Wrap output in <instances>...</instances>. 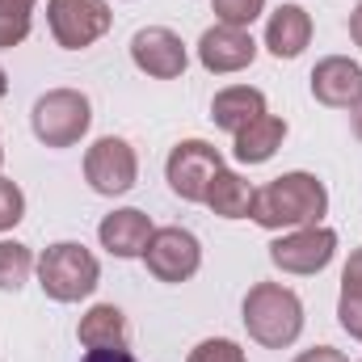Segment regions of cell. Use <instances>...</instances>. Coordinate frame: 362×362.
<instances>
[{"label":"cell","instance_id":"cell-1","mask_svg":"<svg viewBox=\"0 0 362 362\" xmlns=\"http://www.w3.org/2000/svg\"><path fill=\"white\" fill-rule=\"evenodd\" d=\"M325 211H329V189L312 173H282L270 185L253 189L249 215L270 232H278V228L295 232V228H316L325 219Z\"/></svg>","mask_w":362,"mask_h":362},{"label":"cell","instance_id":"cell-2","mask_svg":"<svg viewBox=\"0 0 362 362\" xmlns=\"http://www.w3.org/2000/svg\"><path fill=\"white\" fill-rule=\"evenodd\" d=\"M245 329L257 346L282 350L303 333V303L295 291L278 286V282H257L245 295Z\"/></svg>","mask_w":362,"mask_h":362},{"label":"cell","instance_id":"cell-3","mask_svg":"<svg viewBox=\"0 0 362 362\" xmlns=\"http://www.w3.org/2000/svg\"><path fill=\"white\" fill-rule=\"evenodd\" d=\"M38 282H42V291L55 303H76V299H85V295L97 291L101 266H97V257H93L85 245L59 240V245H51L38 257Z\"/></svg>","mask_w":362,"mask_h":362},{"label":"cell","instance_id":"cell-4","mask_svg":"<svg viewBox=\"0 0 362 362\" xmlns=\"http://www.w3.org/2000/svg\"><path fill=\"white\" fill-rule=\"evenodd\" d=\"M30 122H34V135H38L47 148H72V144H81L85 131H89L93 105H89V97L76 93V89H51L34 101Z\"/></svg>","mask_w":362,"mask_h":362},{"label":"cell","instance_id":"cell-5","mask_svg":"<svg viewBox=\"0 0 362 362\" xmlns=\"http://www.w3.org/2000/svg\"><path fill=\"white\" fill-rule=\"evenodd\" d=\"M47 21L64 51H81L93 47L101 34H110L114 13L105 0H47Z\"/></svg>","mask_w":362,"mask_h":362},{"label":"cell","instance_id":"cell-6","mask_svg":"<svg viewBox=\"0 0 362 362\" xmlns=\"http://www.w3.org/2000/svg\"><path fill=\"white\" fill-rule=\"evenodd\" d=\"M223 169V156L206 144V139H185L169 152V165H165V177H169V189L185 198V202H206V189L215 173Z\"/></svg>","mask_w":362,"mask_h":362},{"label":"cell","instance_id":"cell-7","mask_svg":"<svg viewBox=\"0 0 362 362\" xmlns=\"http://www.w3.org/2000/svg\"><path fill=\"white\" fill-rule=\"evenodd\" d=\"M135 177H139V156H135V148L127 139L101 135L89 152H85V181H89L97 194L118 198V194H127L135 185Z\"/></svg>","mask_w":362,"mask_h":362},{"label":"cell","instance_id":"cell-8","mask_svg":"<svg viewBox=\"0 0 362 362\" xmlns=\"http://www.w3.org/2000/svg\"><path fill=\"white\" fill-rule=\"evenodd\" d=\"M144 262L156 282H185L202 266V245L185 228H156L144 249Z\"/></svg>","mask_w":362,"mask_h":362},{"label":"cell","instance_id":"cell-9","mask_svg":"<svg viewBox=\"0 0 362 362\" xmlns=\"http://www.w3.org/2000/svg\"><path fill=\"white\" fill-rule=\"evenodd\" d=\"M337 253V232L333 228H295L291 236H278L270 245V262L282 274H320Z\"/></svg>","mask_w":362,"mask_h":362},{"label":"cell","instance_id":"cell-10","mask_svg":"<svg viewBox=\"0 0 362 362\" xmlns=\"http://www.w3.org/2000/svg\"><path fill=\"white\" fill-rule=\"evenodd\" d=\"M257 59V42L249 30L240 25H211L202 38H198V64L215 76H228V72H245L249 64Z\"/></svg>","mask_w":362,"mask_h":362},{"label":"cell","instance_id":"cell-11","mask_svg":"<svg viewBox=\"0 0 362 362\" xmlns=\"http://www.w3.org/2000/svg\"><path fill=\"white\" fill-rule=\"evenodd\" d=\"M131 59H135L139 72H148V76H156V81H177L181 72H185V64H189L185 42H181L173 30H165V25L139 30V34L131 38Z\"/></svg>","mask_w":362,"mask_h":362},{"label":"cell","instance_id":"cell-12","mask_svg":"<svg viewBox=\"0 0 362 362\" xmlns=\"http://www.w3.org/2000/svg\"><path fill=\"white\" fill-rule=\"evenodd\" d=\"M312 97L333 110H350L362 97V68L346 55H329L312 68Z\"/></svg>","mask_w":362,"mask_h":362},{"label":"cell","instance_id":"cell-13","mask_svg":"<svg viewBox=\"0 0 362 362\" xmlns=\"http://www.w3.org/2000/svg\"><path fill=\"white\" fill-rule=\"evenodd\" d=\"M152 219L144 215V211H135V206H122V211H114V215H105L101 219V228H97V240H101V249H110L114 257H144V249H148V240H152Z\"/></svg>","mask_w":362,"mask_h":362},{"label":"cell","instance_id":"cell-14","mask_svg":"<svg viewBox=\"0 0 362 362\" xmlns=\"http://www.w3.org/2000/svg\"><path fill=\"white\" fill-rule=\"evenodd\" d=\"M308 42H312V17H308V8H299V4L274 8L270 21H266V47H270V55L299 59Z\"/></svg>","mask_w":362,"mask_h":362},{"label":"cell","instance_id":"cell-15","mask_svg":"<svg viewBox=\"0 0 362 362\" xmlns=\"http://www.w3.org/2000/svg\"><path fill=\"white\" fill-rule=\"evenodd\" d=\"M266 114V93L253 89V85H232V89H219L211 101V118L219 131H245L253 118Z\"/></svg>","mask_w":362,"mask_h":362},{"label":"cell","instance_id":"cell-16","mask_svg":"<svg viewBox=\"0 0 362 362\" xmlns=\"http://www.w3.org/2000/svg\"><path fill=\"white\" fill-rule=\"evenodd\" d=\"M282 139H286V122L274 118V114H262L245 131H236V160L240 165H266L282 148Z\"/></svg>","mask_w":362,"mask_h":362},{"label":"cell","instance_id":"cell-17","mask_svg":"<svg viewBox=\"0 0 362 362\" xmlns=\"http://www.w3.org/2000/svg\"><path fill=\"white\" fill-rule=\"evenodd\" d=\"M76 337L89 350H127V316L114 303H97L81 316Z\"/></svg>","mask_w":362,"mask_h":362},{"label":"cell","instance_id":"cell-18","mask_svg":"<svg viewBox=\"0 0 362 362\" xmlns=\"http://www.w3.org/2000/svg\"><path fill=\"white\" fill-rule=\"evenodd\" d=\"M206 206L219 215V219H245L253 211V185L232 173V169H219L211 189H206Z\"/></svg>","mask_w":362,"mask_h":362},{"label":"cell","instance_id":"cell-19","mask_svg":"<svg viewBox=\"0 0 362 362\" xmlns=\"http://www.w3.org/2000/svg\"><path fill=\"white\" fill-rule=\"evenodd\" d=\"M34 274V253L17 240H0V291H21Z\"/></svg>","mask_w":362,"mask_h":362},{"label":"cell","instance_id":"cell-20","mask_svg":"<svg viewBox=\"0 0 362 362\" xmlns=\"http://www.w3.org/2000/svg\"><path fill=\"white\" fill-rule=\"evenodd\" d=\"M34 0H0V51H13L30 34Z\"/></svg>","mask_w":362,"mask_h":362},{"label":"cell","instance_id":"cell-21","mask_svg":"<svg viewBox=\"0 0 362 362\" xmlns=\"http://www.w3.org/2000/svg\"><path fill=\"white\" fill-rule=\"evenodd\" d=\"M211 8H215V17H219L223 25H240V30H249V25L262 17L266 0H211Z\"/></svg>","mask_w":362,"mask_h":362},{"label":"cell","instance_id":"cell-22","mask_svg":"<svg viewBox=\"0 0 362 362\" xmlns=\"http://www.w3.org/2000/svg\"><path fill=\"white\" fill-rule=\"evenodd\" d=\"M185 362H245V350L228 337H211V341H198Z\"/></svg>","mask_w":362,"mask_h":362},{"label":"cell","instance_id":"cell-23","mask_svg":"<svg viewBox=\"0 0 362 362\" xmlns=\"http://www.w3.org/2000/svg\"><path fill=\"white\" fill-rule=\"evenodd\" d=\"M21 215H25V198H21V189H17L8 177H0V232L17 228Z\"/></svg>","mask_w":362,"mask_h":362},{"label":"cell","instance_id":"cell-24","mask_svg":"<svg viewBox=\"0 0 362 362\" xmlns=\"http://www.w3.org/2000/svg\"><path fill=\"white\" fill-rule=\"evenodd\" d=\"M341 299H362V249L350 253V262L341 270Z\"/></svg>","mask_w":362,"mask_h":362},{"label":"cell","instance_id":"cell-25","mask_svg":"<svg viewBox=\"0 0 362 362\" xmlns=\"http://www.w3.org/2000/svg\"><path fill=\"white\" fill-rule=\"evenodd\" d=\"M295 362H350L341 350H333V346H316V350H303Z\"/></svg>","mask_w":362,"mask_h":362},{"label":"cell","instance_id":"cell-26","mask_svg":"<svg viewBox=\"0 0 362 362\" xmlns=\"http://www.w3.org/2000/svg\"><path fill=\"white\" fill-rule=\"evenodd\" d=\"M85 362H135V358H131L127 350H89Z\"/></svg>","mask_w":362,"mask_h":362},{"label":"cell","instance_id":"cell-27","mask_svg":"<svg viewBox=\"0 0 362 362\" xmlns=\"http://www.w3.org/2000/svg\"><path fill=\"white\" fill-rule=\"evenodd\" d=\"M350 38H354V42L362 47V4L354 8V13H350Z\"/></svg>","mask_w":362,"mask_h":362},{"label":"cell","instance_id":"cell-28","mask_svg":"<svg viewBox=\"0 0 362 362\" xmlns=\"http://www.w3.org/2000/svg\"><path fill=\"white\" fill-rule=\"evenodd\" d=\"M350 127H354V135L362 139V97L354 101V105H350Z\"/></svg>","mask_w":362,"mask_h":362},{"label":"cell","instance_id":"cell-29","mask_svg":"<svg viewBox=\"0 0 362 362\" xmlns=\"http://www.w3.org/2000/svg\"><path fill=\"white\" fill-rule=\"evenodd\" d=\"M8 93V76H4V68H0V97Z\"/></svg>","mask_w":362,"mask_h":362},{"label":"cell","instance_id":"cell-30","mask_svg":"<svg viewBox=\"0 0 362 362\" xmlns=\"http://www.w3.org/2000/svg\"><path fill=\"white\" fill-rule=\"evenodd\" d=\"M0 160H4V148H0Z\"/></svg>","mask_w":362,"mask_h":362}]
</instances>
